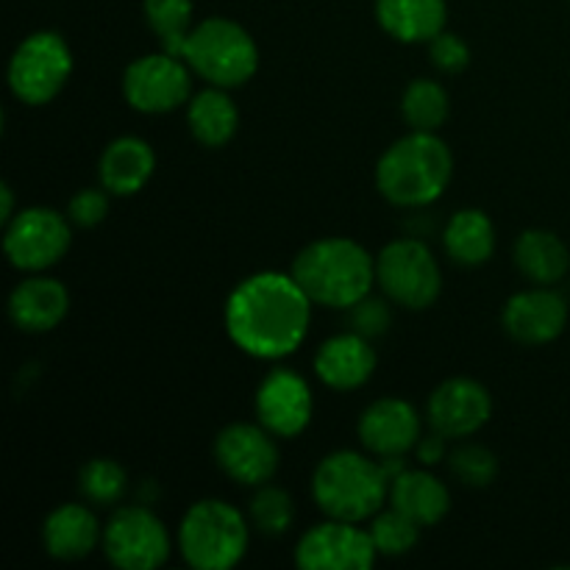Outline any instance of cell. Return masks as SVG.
I'll list each match as a JSON object with an SVG mask.
<instances>
[{
	"instance_id": "obj_4",
	"label": "cell",
	"mask_w": 570,
	"mask_h": 570,
	"mask_svg": "<svg viewBox=\"0 0 570 570\" xmlns=\"http://www.w3.org/2000/svg\"><path fill=\"white\" fill-rule=\"evenodd\" d=\"M312 495L321 512L334 521H371L390 501V476L382 460L360 451H334L317 462L312 473Z\"/></svg>"
},
{
	"instance_id": "obj_12",
	"label": "cell",
	"mask_w": 570,
	"mask_h": 570,
	"mask_svg": "<svg viewBox=\"0 0 570 570\" xmlns=\"http://www.w3.org/2000/svg\"><path fill=\"white\" fill-rule=\"evenodd\" d=\"M376 557L367 529L334 518L301 534L295 546V562L304 570H367Z\"/></svg>"
},
{
	"instance_id": "obj_22",
	"label": "cell",
	"mask_w": 570,
	"mask_h": 570,
	"mask_svg": "<svg viewBox=\"0 0 570 570\" xmlns=\"http://www.w3.org/2000/svg\"><path fill=\"white\" fill-rule=\"evenodd\" d=\"M376 20L395 42L429 45L438 33L445 31L449 3L445 0H376Z\"/></svg>"
},
{
	"instance_id": "obj_32",
	"label": "cell",
	"mask_w": 570,
	"mask_h": 570,
	"mask_svg": "<svg viewBox=\"0 0 570 570\" xmlns=\"http://www.w3.org/2000/svg\"><path fill=\"white\" fill-rule=\"evenodd\" d=\"M449 468L451 476L460 484H468V488H488L499 476V460H495V454L476 443L460 445L456 451H451Z\"/></svg>"
},
{
	"instance_id": "obj_16",
	"label": "cell",
	"mask_w": 570,
	"mask_h": 570,
	"mask_svg": "<svg viewBox=\"0 0 570 570\" xmlns=\"http://www.w3.org/2000/svg\"><path fill=\"white\" fill-rule=\"evenodd\" d=\"M501 326L521 345L554 343L568 326L566 295L551 287H540V284L521 289L504 304Z\"/></svg>"
},
{
	"instance_id": "obj_20",
	"label": "cell",
	"mask_w": 570,
	"mask_h": 570,
	"mask_svg": "<svg viewBox=\"0 0 570 570\" xmlns=\"http://www.w3.org/2000/svg\"><path fill=\"white\" fill-rule=\"evenodd\" d=\"M104 540V527L83 504H61L45 518L42 543L53 560L76 562L92 554Z\"/></svg>"
},
{
	"instance_id": "obj_36",
	"label": "cell",
	"mask_w": 570,
	"mask_h": 570,
	"mask_svg": "<svg viewBox=\"0 0 570 570\" xmlns=\"http://www.w3.org/2000/svg\"><path fill=\"white\" fill-rule=\"evenodd\" d=\"M445 440L449 438H443V434H438V432H432V434H426V438L417 440V445H415L417 462H421L423 468L440 465V462L445 460Z\"/></svg>"
},
{
	"instance_id": "obj_34",
	"label": "cell",
	"mask_w": 570,
	"mask_h": 570,
	"mask_svg": "<svg viewBox=\"0 0 570 570\" xmlns=\"http://www.w3.org/2000/svg\"><path fill=\"white\" fill-rule=\"evenodd\" d=\"M429 59L440 72H462L471 65V48L462 37L443 31L429 42Z\"/></svg>"
},
{
	"instance_id": "obj_37",
	"label": "cell",
	"mask_w": 570,
	"mask_h": 570,
	"mask_svg": "<svg viewBox=\"0 0 570 570\" xmlns=\"http://www.w3.org/2000/svg\"><path fill=\"white\" fill-rule=\"evenodd\" d=\"M11 217H14V189L9 184H3L0 187V220L9 223Z\"/></svg>"
},
{
	"instance_id": "obj_2",
	"label": "cell",
	"mask_w": 570,
	"mask_h": 570,
	"mask_svg": "<svg viewBox=\"0 0 570 570\" xmlns=\"http://www.w3.org/2000/svg\"><path fill=\"white\" fill-rule=\"evenodd\" d=\"M454 176L451 148L434 131H410L395 139L376 165V187L399 209H426Z\"/></svg>"
},
{
	"instance_id": "obj_31",
	"label": "cell",
	"mask_w": 570,
	"mask_h": 570,
	"mask_svg": "<svg viewBox=\"0 0 570 570\" xmlns=\"http://www.w3.org/2000/svg\"><path fill=\"white\" fill-rule=\"evenodd\" d=\"M421 529L423 527H417L412 518H406L404 512L390 507V510H379L376 515L371 518L367 532H371V540L373 546H376L379 557H404L417 546Z\"/></svg>"
},
{
	"instance_id": "obj_15",
	"label": "cell",
	"mask_w": 570,
	"mask_h": 570,
	"mask_svg": "<svg viewBox=\"0 0 570 570\" xmlns=\"http://www.w3.org/2000/svg\"><path fill=\"white\" fill-rule=\"evenodd\" d=\"M493 415V395L482 382L468 376L445 379L429 395L426 417L432 432L449 440H465L484 429Z\"/></svg>"
},
{
	"instance_id": "obj_8",
	"label": "cell",
	"mask_w": 570,
	"mask_h": 570,
	"mask_svg": "<svg viewBox=\"0 0 570 570\" xmlns=\"http://www.w3.org/2000/svg\"><path fill=\"white\" fill-rule=\"evenodd\" d=\"M72 50L56 31H37L22 39L9 59V89L28 106H45L67 87Z\"/></svg>"
},
{
	"instance_id": "obj_29",
	"label": "cell",
	"mask_w": 570,
	"mask_h": 570,
	"mask_svg": "<svg viewBox=\"0 0 570 570\" xmlns=\"http://www.w3.org/2000/svg\"><path fill=\"white\" fill-rule=\"evenodd\" d=\"M193 0H145V20L159 37L161 50L176 56L187 33L193 31Z\"/></svg>"
},
{
	"instance_id": "obj_3",
	"label": "cell",
	"mask_w": 570,
	"mask_h": 570,
	"mask_svg": "<svg viewBox=\"0 0 570 570\" xmlns=\"http://www.w3.org/2000/svg\"><path fill=\"white\" fill-rule=\"evenodd\" d=\"M293 276L312 304L351 309L376 284V259L348 237H323L306 245L293 262Z\"/></svg>"
},
{
	"instance_id": "obj_7",
	"label": "cell",
	"mask_w": 570,
	"mask_h": 570,
	"mask_svg": "<svg viewBox=\"0 0 570 570\" xmlns=\"http://www.w3.org/2000/svg\"><path fill=\"white\" fill-rule=\"evenodd\" d=\"M376 284L404 309H429L443 293V271L423 239L399 237L376 256Z\"/></svg>"
},
{
	"instance_id": "obj_17",
	"label": "cell",
	"mask_w": 570,
	"mask_h": 570,
	"mask_svg": "<svg viewBox=\"0 0 570 570\" xmlns=\"http://www.w3.org/2000/svg\"><path fill=\"white\" fill-rule=\"evenodd\" d=\"M360 443L376 460H393L415 451L421 432V415L415 406L404 399H379L360 415Z\"/></svg>"
},
{
	"instance_id": "obj_13",
	"label": "cell",
	"mask_w": 570,
	"mask_h": 570,
	"mask_svg": "<svg viewBox=\"0 0 570 570\" xmlns=\"http://www.w3.org/2000/svg\"><path fill=\"white\" fill-rule=\"evenodd\" d=\"M276 434L262 423H232L215 438V462L232 482L259 488L273 482L278 471Z\"/></svg>"
},
{
	"instance_id": "obj_9",
	"label": "cell",
	"mask_w": 570,
	"mask_h": 570,
	"mask_svg": "<svg viewBox=\"0 0 570 570\" xmlns=\"http://www.w3.org/2000/svg\"><path fill=\"white\" fill-rule=\"evenodd\" d=\"M106 560L120 570H156L170 560V532L148 507H117L100 540Z\"/></svg>"
},
{
	"instance_id": "obj_1",
	"label": "cell",
	"mask_w": 570,
	"mask_h": 570,
	"mask_svg": "<svg viewBox=\"0 0 570 570\" xmlns=\"http://www.w3.org/2000/svg\"><path fill=\"white\" fill-rule=\"evenodd\" d=\"M226 332L243 354L276 362L295 354L312 323V301L293 273L262 271L243 278L226 301Z\"/></svg>"
},
{
	"instance_id": "obj_23",
	"label": "cell",
	"mask_w": 570,
	"mask_h": 570,
	"mask_svg": "<svg viewBox=\"0 0 570 570\" xmlns=\"http://www.w3.org/2000/svg\"><path fill=\"white\" fill-rule=\"evenodd\" d=\"M390 507L412 518L417 527H434L449 515L451 493L443 479L426 468L423 471L404 468L399 476L390 479Z\"/></svg>"
},
{
	"instance_id": "obj_26",
	"label": "cell",
	"mask_w": 570,
	"mask_h": 570,
	"mask_svg": "<svg viewBox=\"0 0 570 570\" xmlns=\"http://www.w3.org/2000/svg\"><path fill=\"white\" fill-rule=\"evenodd\" d=\"M443 248L454 265L479 267L493 256L495 226L482 209H460L451 215L443 232Z\"/></svg>"
},
{
	"instance_id": "obj_33",
	"label": "cell",
	"mask_w": 570,
	"mask_h": 570,
	"mask_svg": "<svg viewBox=\"0 0 570 570\" xmlns=\"http://www.w3.org/2000/svg\"><path fill=\"white\" fill-rule=\"evenodd\" d=\"M109 198L111 195L106 193L104 187L78 189L70 198V204H67L65 215L70 217L72 226L95 228L98 223L106 220V215H109Z\"/></svg>"
},
{
	"instance_id": "obj_35",
	"label": "cell",
	"mask_w": 570,
	"mask_h": 570,
	"mask_svg": "<svg viewBox=\"0 0 570 570\" xmlns=\"http://www.w3.org/2000/svg\"><path fill=\"white\" fill-rule=\"evenodd\" d=\"M345 312H348L351 326H354L351 332L365 334L367 340L376 337V334H384L390 326L387 304L379 298H371V295H367V298H362L360 304H354L351 309H345Z\"/></svg>"
},
{
	"instance_id": "obj_14",
	"label": "cell",
	"mask_w": 570,
	"mask_h": 570,
	"mask_svg": "<svg viewBox=\"0 0 570 570\" xmlns=\"http://www.w3.org/2000/svg\"><path fill=\"white\" fill-rule=\"evenodd\" d=\"M254 410L256 421L267 432L293 440L306 432V426L312 423L315 399H312L309 382L301 373L289 371V367H276L256 387Z\"/></svg>"
},
{
	"instance_id": "obj_11",
	"label": "cell",
	"mask_w": 570,
	"mask_h": 570,
	"mask_svg": "<svg viewBox=\"0 0 570 570\" xmlns=\"http://www.w3.org/2000/svg\"><path fill=\"white\" fill-rule=\"evenodd\" d=\"M122 98L142 115H167L193 98V70L167 50L131 61L122 72Z\"/></svg>"
},
{
	"instance_id": "obj_28",
	"label": "cell",
	"mask_w": 570,
	"mask_h": 570,
	"mask_svg": "<svg viewBox=\"0 0 570 570\" xmlns=\"http://www.w3.org/2000/svg\"><path fill=\"white\" fill-rule=\"evenodd\" d=\"M78 490L83 501H92L95 507H115L128 493V473L120 462L109 456L89 460L78 473Z\"/></svg>"
},
{
	"instance_id": "obj_24",
	"label": "cell",
	"mask_w": 570,
	"mask_h": 570,
	"mask_svg": "<svg viewBox=\"0 0 570 570\" xmlns=\"http://www.w3.org/2000/svg\"><path fill=\"white\" fill-rule=\"evenodd\" d=\"M187 126L195 142L204 148H223L239 128V109L228 89L206 87L195 92L187 104Z\"/></svg>"
},
{
	"instance_id": "obj_21",
	"label": "cell",
	"mask_w": 570,
	"mask_h": 570,
	"mask_svg": "<svg viewBox=\"0 0 570 570\" xmlns=\"http://www.w3.org/2000/svg\"><path fill=\"white\" fill-rule=\"evenodd\" d=\"M154 170L156 154L142 137H117L106 145L104 156H100V187L111 198H128L150 181Z\"/></svg>"
},
{
	"instance_id": "obj_18",
	"label": "cell",
	"mask_w": 570,
	"mask_h": 570,
	"mask_svg": "<svg viewBox=\"0 0 570 570\" xmlns=\"http://www.w3.org/2000/svg\"><path fill=\"white\" fill-rule=\"evenodd\" d=\"M376 371V348L360 332L334 334L315 354V376L337 393L360 390Z\"/></svg>"
},
{
	"instance_id": "obj_10",
	"label": "cell",
	"mask_w": 570,
	"mask_h": 570,
	"mask_svg": "<svg viewBox=\"0 0 570 570\" xmlns=\"http://www.w3.org/2000/svg\"><path fill=\"white\" fill-rule=\"evenodd\" d=\"M70 217L50 206H28L6 223V259L26 273H42L53 267L70 250Z\"/></svg>"
},
{
	"instance_id": "obj_30",
	"label": "cell",
	"mask_w": 570,
	"mask_h": 570,
	"mask_svg": "<svg viewBox=\"0 0 570 570\" xmlns=\"http://www.w3.org/2000/svg\"><path fill=\"white\" fill-rule=\"evenodd\" d=\"M295 518V504L289 499L287 490L276 488V484H259L248 504V521L256 532L267 534V538H282L289 532Z\"/></svg>"
},
{
	"instance_id": "obj_27",
	"label": "cell",
	"mask_w": 570,
	"mask_h": 570,
	"mask_svg": "<svg viewBox=\"0 0 570 570\" xmlns=\"http://www.w3.org/2000/svg\"><path fill=\"white\" fill-rule=\"evenodd\" d=\"M451 98L445 87L434 78H415L401 95V117L406 120L410 131H440L449 120Z\"/></svg>"
},
{
	"instance_id": "obj_5",
	"label": "cell",
	"mask_w": 570,
	"mask_h": 570,
	"mask_svg": "<svg viewBox=\"0 0 570 570\" xmlns=\"http://www.w3.org/2000/svg\"><path fill=\"white\" fill-rule=\"evenodd\" d=\"M195 76L209 87L237 89L259 70V48L248 28L228 17H206L195 22L178 53Z\"/></svg>"
},
{
	"instance_id": "obj_19",
	"label": "cell",
	"mask_w": 570,
	"mask_h": 570,
	"mask_svg": "<svg viewBox=\"0 0 570 570\" xmlns=\"http://www.w3.org/2000/svg\"><path fill=\"white\" fill-rule=\"evenodd\" d=\"M67 312H70V293L59 278L31 276L17 284L9 295V317L22 332H53Z\"/></svg>"
},
{
	"instance_id": "obj_6",
	"label": "cell",
	"mask_w": 570,
	"mask_h": 570,
	"mask_svg": "<svg viewBox=\"0 0 570 570\" xmlns=\"http://www.w3.org/2000/svg\"><path fill=\"white\" fill-rule=\"evenodd\" d=\"M250 521L220 499L195 501L178 527V549L195 570H232L248 551Z\"/></svg>"
},
{
	"instance_id": "obj_25",
	"label": "cell",
	"mask_w": 570,
	"mask_h": 570,
	"mask_svg": "<svg viewBox=\"0 0 570 570\" xmlns=\"http://www.w3.org/2000/svg\"><path fill=\"white\" fill-rule=\"evenodd\" d=\"M512 256H515V267L521 271V276L540 287H554L570 271L568 245L546 228H527L515 239Z\"/></svg>"
}]
</instances>
